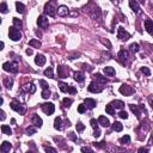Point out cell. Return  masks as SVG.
Here are the masks:
<instances>
[{"label":"cell","mask_w":153,"mask_h":153,"mask_svg":"<svg viewBox=\"0 0 153 153\" xmlns=\"http://www.w3.org/2000/svg\"><path fill=\"white\" fill-rule=\"evenodd\" d=\"M120 142H121V144H129V142H130V136H129V135H125V136H122L121 139H120Z\"/></svg>","instance_id":"obj_36"},{"label":"cell","mask_w":153,"mask_h":153,"mask_svg":"<svg viewBox=\"0 0 153 153\" xmlns=\"http://www.w3.org/2000/svg\"><path fill=\"white\" fill-rule=\"evenodd\" d=\"M57 14H59L60 17H67L69 14L68 7L65 6V5H60V6L57 7Z\"/></svg>","instance_id":"obj_12"},{"label":"cell","mask_w":153,"mask_h":153,"mask_svg":"<svg viewBox=\"0 0 153 153\" xmlns=\"http://www.w3.org/2000/svg\"><path fill=\"white\" fill-rule=\"evenodd\" d=\"M11 148H12V145L10 144L9 141H4L3 145H1V152H3V153H7V152H10Z\"/></svg>","instance_id":"obj_19"},{"label":"cell","mask_w":153,"mask_h":153,"mask_svg":"<svg viewBox=\"0 0 153 153\" xmlns=\"http://www.w3.org/2000/svg\"><path fill=\"white\" fill-rule=\"evenodd\" d=\"M85 111H86V105H85V104H80V105L78 106V113L79 114H84Z\"/></svg>","instance_id":"obj_44"},{"label":"cell","mask_w":153,"mask_h":153,"mask_svg":"<svg viewBox=\"0 0 153 153\" xmlns=\"http://www.w3.org/2000/svg\"><path fill=\"white\" fill-rule=\"evenodd\" d=\"M38 83H40L41 88L43 89V90H49V85H48V83L46 80H43V79H42V80H40Z\"/></svg>","instance_id":"obj_37"},{"label":"cell","mask_w":153,"mask_h":153,"mask_svg":"<svg viewBox=\"0 0 153 153\" xmlns=\"http://www.w3.org/2000/svg\"><path fill=\"white\" fill-rule=\"evenodd\" d=\"M0 114H1V121H4V120H5V113L1 110V113H0Z\"/></svg>","instance_id":"obj_55"},{"label":"cell","mask_w":153,"mask_h":153,"mask_svg":"<svg viewBox=\"0 0 153 153\" xmlns=\"http://www.w3.org/2000/svg\"><path fill=\"white\" fill-rule=\"evenodd\" d=\"M59 88H60V90L62 91V92H68V93H71V94H74V93H77V90H75L73 86H69V85H67V84H65V83H59Z\"/></svg>","instance_id":"obj_7"},{"label":"cell","mask_w":153,"mask_h":153,"mask_svg":"<svg viewBox=\"0 0 153 153\" xmlns=\"http://www.w3.org/2000/svg\"><path fill=\"white\" fill-rule=\"evenodd\" d=\"M35 62L38 66H43L44 63H46V56L42 55V54H37L36 57H35Z\"/></svg>","instance_id":"obj_16"},{"label":"cell","mask_w":153,"mask_h":153,"mask_svg":"<svg viewBox=\"0 0 153 153\" xmlns=\"http://www.w3.org/2000/svg\"><path fill=\"white\" fill-rule=\"evenodd\" d=\"M55 6H56V1H49L44 6V12L50 17H55V11H57V9Z\"/></svg>","instance_id":"obj_1"},{"label":"cell","mask_w":153,"mask_h":153,"mask_svg":"<svg viewBox=\"0 0 153 153\" xmlns=\"http://www.w3.org/2000/svg\"><path fill=\"white\" fill-rule=\"evenodd\" d=\"M50 90H43L42 91V97H43L44 99H48V98H49L50 97Z\"/></svg>","instance_id":"obj_42"},{"label":"cell","mask_w":153,"mask_h":153,"mask_svg":"<svg viewBox=\"0 0 153 153\" xmlns=\"http://www.w3.org/2000/svg\"><path fill=\"white\" fill-rule=\"evenodd\" d=\"M35 91H36V86L34 84H31V83L24 85V86H22V88L19 89L20 93H34Z\"/></svg>","instance_id":"obj_8"},{"label":"cell","mask_w":153,"mask_h":153,"mask_svg":"<svg viewBox=\"0 0 153 153\" xmlns=\"http://www.w3.org/2000/svg\"><path fill=\"white\" fill-rule=\"evenodd\" d=\"M130 50L133 53H137L139 50H140V47H139V44L137 43H132L130 44Z\"/></svg>","instance_id":"obj_38"},{"label":"cell","mask_w":153,"mask_h":153,"mask_svg":"<svg viewBox=\"0 0 153 153\" xmlns=\"http://www.w3.org/2000/svg\"><path fill=\"white\" fill-rule=\"evenodd\" d=\"M93 77L96 78V80H97V81H99L100 84H105V83H106L105 77H103V75L99 74V73H96V74H94Z\"/></svg>","instance_id":"obj_28"},{"label":"cell","mask_w":153,"mask_h":153,"mask_svg":"<svg viewBox=\"0 0 153 153\" xmlns=\"http://www.w3.org/2000/svg\"><path fill=\"white\" fill-rule=\"evenodd\" d=\"M113 129L115 132H121L122 129H123V126L121 125V122L116 121V122H114V123H113Z\"/></svg>","instance_id":"obj_31"},{"label":"cell","mask_w":153,"mask_h":153,"mask_svg":"<svg viewBox=\"0 0 153 153\" xmlns=\"http://www.w3.org/2000/svg\"><path fill=\"white\" fill-rule=\"evenodd\" d=\"M81 152L83 153H94L90 147H81Z\"/></svg>","instance_id":"obj_48"},{"label":"cell","mask_w":153,"mask_h":153,"mask_svg":"<svg viewBox=\"0 0 153 153\" xmlns=\"http://www.w3.org/2000/svg\"><path fill=\"white\" fill-rule=\"evenodd\" d=\"M90 123H91V127L93 129H98V121H96L94 119H91Z\"/></svg>","instance_id":"obj_45"},{"label":"cell","mask_w":153,"mask_h":153,"mask_svg":"<svg viewBox=\"0 0 153 153\" xmlns=\"http://www.w3.org/2000/svg\"><path fill=\"white\" fill-rule=\"evenodd\" d=\"M98 123H100V125L103 126V127H109L110 126V122H109V120L106 119L105 116H100L99 119H98Z\"/></svg>","instance_id":"obj_22"},{"label":"cell","mask_w":153,"mask_h":153,"mask_svg":"<svg viewBox=\"0 0 153 153\" xmlns=\"http://www.w3.org/2000/svg\"><path fill=\"white\" fill-rule=\"evenodd\" d=\"M16 9H17V12L18 13H24L25 12V6L22 3H19V1L16 3Z\"/></svg>","instance_id":"obj_30"},{"label":"cell","mask_w":153,"mask_h":153,"mask_svg":"<svg viewBox=\"0 0 153 153\" xmlns=\"http://www.w3.org/2000/svg\"><path fill=\"white\" fill-rule=\"evenodd\" d=\"M137 153H148V148H146V147H141V148H139V151H137Z\"/></svg>","instance_id":"obj_51"},{"label":"cell","mask_w":153,"mask_h":153,"mask_svg":"<svg viewBox=\"0 0 153 153\" xmlns=\"http://www.w3.org/2000/svg\"><path fill=\"white\" fill-rule=\"evenodd\" d=\"M31 121H32V123H34L36 127H41V126H42V123H43V122H42V119H41L38 115H36V114H34V115H32Z\"/></svg>","instance_id":"obj_17"},{"label":"cell","mask_w":153,"mask_h":153,"mask_svg":"<svg viewBox=\"0 0 153 153\" xmlns=\"http://www.w3.org/2000/svg\"><path fill=\"white\" fill-rule=\"evenodd\" d=\"M9 36L12 41H19L22 38V32L19 31V30H17L14 26H11L9 29Z\"/></svg>","instance_id":"obj_3"},{"label":"cell","mask_w":153,"mask_h":153,"mask_svg":"<svg viewBox=\"0 0 153 153\" xmlns=\"http://www.w3.org/2000/svg\"><path fill=\"white\" fill-rule=\"evenodd\" d=\"M48 24H49V22H48V18L46 16H40L37 18V25L40 28L46 29L48 26Z\"/></svg>","instance_id":"obj_11"},{"label":"cell","mask_w":153,"mask_h":153,"mask_svg":"<svg viewBox=\"0 0 153 153\" xmlns=\"http://www.w3.org/2000/svg\"><path fill=\"white\" fill-rule=\"evenodd\" d=\"M111 105H113L115 109H122V108L125 106V103H123L122 100H114L113 103H111Z\"/></svg>","instance_id":"obj_27"},{"label":"cell","mask_w":153,"mask_h":153,"mask_svg":"<svg viewBox=\"0 0 153 153\" xmlns=\"http://www.w3.org/2000/svg\"><path fill=\"white\" fill-rule=\"evenodd\" d=\"M13 20V24H14V26H17V28H22L23 26V23H22V20H20V19H18V18H13L12 19Z\"/></svg>","instance_id":"obj_39"},{"label":"cell","mask_w":153,"mask_h":153,"mask_svg":"<svg viewBox=\"0 0 153 153\" xmlns=\"http://www.w3.org/2000/svg\"><path fill=\"white\" fill-rule=\"evenodd\" d=\"M25 132H26V134L28 135H34L35 133H36V127H34V126H29Z\"/></svg>","instance_id":"obj_35"},{"label":"cell","mask_w":153,"mask_h":153,"mask_svg":"<svg viewBox=\"0 0 153 153\" xmlns=\"http://www.w3.org/2000/svg\"><path fill=\"white\" fill-rule=\"evenodd\" d=\"M7 11H9V9H7V4L6 3H1V5H0V12L1 13H7Z\"/></svg>","instance_id":"obj_40"},{"label":"cell","mask_w":153,"mask_h":153,"mask_svg":"<svg viewBox=\"0 0 153 153\" xmlns=\"http://www.w3.org/2000/svg\"><path fill=\"white\" fill-rule=\"evenodd\" d=\"M145 29L150 35H153V20L151 19H146L145 20Z\"/></svg>","instance_id":"obj_15"},{"label":"cell","mask_w":153,"mask_h":153,"mask_svg":"<svg viewBox=\"0 0 153 153\" xmlns=\"http://www.w3.org/2000/svg\"><path fill=\"white\" fill-rule=\"evenodd\" d=\"M100 134H102V133H100L99 129H94V133H93V136L94 137H99Z\"/></svg>","instance_id":"obj_52"},{"label":"cell","mask_w":153,"mask_h":153,"mask_svg":"<svg viewBox=\"0 0 153 153\" xmlns=\"http://www.w3.org/2000/svg\"><path fill=\"white\" fill-rule=\"evenodd\" d=\"M26 54L28 55H32V49H26Z\"/></svg>","instance_id":"obj_56"},{"label":"cell","mask_w":153,"mask_h":153,"mask_svg":"<svg viewBox=\"0 0 153 153\" xmlns=\"http://www.w3.org/2000/svg\"><path fill=\"white\" fill-rule=\"evenodd\" d=\"M84 129H85V126L83 125L81 122H78V123H77V130H78L79 133H80V132H83Z\"/></svg>","instance_id":"obj_47"},{"label":"cell","mask_w":153,"mask_h":153,"mask_svg":"<svg viewBox=\"0 0 153 153\" xmlns=\"http://www.w3.org/2000/svg\"><path fill=\"white\" fill-rule=\"evenodd\" d=\"M104 73L108 77H113V75H115V68L114 67H104Z\"/></svg>","instance_id":"obj_26"},{"label":"cell","mask_w":153,"mask_h":153,"mask_svg":"<svg viewBox=\"0 0 153 153\" xmlns=\"http://www.w3.org/2000/svg\"><path fill=\"white\" fill-rule=\"evenodd\" d=\"M102 42H103L104 44H106V46H108L109 48H111V44H110V42L108 40H102Z\"/></svg>","instance_id":"obj_54"},{"label":"cell","mask_w":153,"mask_h":153,"mask_svg":"<svg viewBox=\"0 0 153 153\" xmlns=\"http://www.w3.org/2000/svg\"><path fill=\"white\" fill-rule=\"evenodd\" d=\"M3 68L6 71V72H11V73H17L18 72V63L16 61L13 62H5L3 65Z\"/></svg>","instance_id":"obj_2"},{"label":"cell","mask_w":153,"mask_h":153,"mask_svg":"<svg viewBox=\"0 0 153 153\" xmlns=\"http://www.w3.org/2000/svg\"><path fill=\"white\" fill-rule=\"evenodd\" d=\"M69 137H71V139H72L74 142H77V141H78V137L74 135V133H69Z\"/></svg>","instance_id":"obj_53"},{"label":"cell","mask_w":153,"mask_h":153,"mask_svg":"<svg viewBox=\"0 0 153 153\" xmlns=\"http://www.w3.org/2000/svg\"><path fill=\"white\" fill-rule=\"evenodd\" d=\"M26 153H34V152H31V151H29V152H26Z\"/></svg>","instance_id":"obj_59"},{"label":"cell","mask_w":153,"mask_h":153,"mask_svg":"<svg viewBox=\"0 0 153 153\" xmlns=\"http://www.w3.org/2000/svg\"><path fill=\"white\" fill-rule=\"evenodd\" d=\"M148 102H150L151 106H152V108H153V100H152V98H151V97H150V98H148Z\"/></svg>","instance_id":"obj_57"},{"label":"cell","mask_w":153,"mask_h":153,"mask_svg":"<svg viewBox=\"0 0 153 153\" xmlns=\"http://www.w3.org/2000/svg\"><path fill=\"white\" fill-rule=\"evenodd\" d=\"M11 122H12V125H14V123H16V120L12 119V120H11Z\"/></svg>","instance_id":"obj_58"},{"label":"cell","mask_w":153,"mask_h":153,"mask_svg":"<svg viewBox=\"0 0 153 153\" xmlns=\"http://www.w3.org/2000/svg\"><path fill=\"white\" fill-rule=\"evenodd\" d=\"M88 90L90 91V92H92V93H100V92L103 91V86H100L97 81H92V83L89 85Z\"/></svg>","instance_id":"obj_6"},{"label":"cell","mask_w":153,"mask_h":153,"mask_svg":"<svg viewBox=\"0 0 153 153\" xmlns=\"http://www.w3.org/2000/svg\"><path fill=\"white\" fill-rule=\"evenodd\" d=\"M105 111L109 114V115L115 116V109H114V106L111 105V104H109V105H106V106H105Z\"/></svg>","instance_id":"obj_33"},{"label":"cell","mask_w":153,"mask_h":153,"mask_svg":"<svg viewBox=\"0 0 153 153\" xmlns=\"http://www.w3.org/2000/svg\"><path fill=\"white\" fill-rule=\"evenodd\" d=\"M94 146L99 147V148H103V147H105V141H103V142H96Z\"/></svg>","instance_id":"obj_50"},{"label":"cell","mask_w":153,"mask_h":153,"mask_svg":"<svg viewBox=\"0 0 153 153\" xmlns=\"http://www.w3.org/2000/svg\"><path fill=\"white\" fill-rule=\"evenodd\" d=\"M44 75H46V77H48V78H54L53 68H52V67H48V68L44 71Z\"/></svg>","instance_id":"obj_34"},{"label":"cell","mask_w":153,"mask_h":153,"mask_svg":"<svg viewBox=\"0 0 153 153\" xmlns=\"http://www.w3.org/2000/svg\"><path fill=\"white\" fill-rule=\"evenodd\" d=\"M119 116L121 117V119H123V120H127V119H128V114L126 113V111H123V110H122L121 113L119 114Z\"/></svg>","instance_id":"obj_49"},{"label":"cell","mask_w":153,"mask_h":153,"mask_svg":"<svg viewBox=\"0 0 153 153\" xmlns=\"http://www.w3.org/2000/svg\"><path fill=\"white\" fill-rule=\"evenodd\" d=\"M29 46L35 47V48H40L42 44H41V42L38 40H31V41H29Z\"/></svg>","instance_id":"obj_32"},{"label":"cell","mask_w":153,"mask_h":153,"mask_svg":"<svg viewBox=\"0 0 153 153\" xmlns=\"http://www.w3.org/2000/svg\"><path fill=\"white\" fill-rule=\"evenodd\" d=\"M120 92H121L122 94H125V96H130V94L134 92V90H133L129 85H122L121 88H120Z\"/></svg>","instance_id":"obj_13"},{"label":"cell","mask_w":153,"mask_h":153,"mask_svg":"<svg viewBox=\"0 0 153 153\" xmlns=\"http://www.w3.org/2000/svg\"><path fill=\"white\" fill-rule=\"evenodd\" d=\"M10 106H11V109H12V110H14V111H17V113H19L20 115H23V114L25 113V108L20 103H19L18 100H12L11 104H10Z\"/></svg>","instance_id":"obj_4"},{"label":"cell","mask_w":153,"mask_h":153,"mask_svg":"<svg viewBox=\"0 0 153 153\" xmlns=\"http://www.w3.org/2000/svg\"><path fill=\"white\" fill-rule=\"evenodd\" d=\"M117 37H119L120 40H122V41H128L129 38H130V34H128V32L126 31L125 28L120 26L119 32H117Z\"/></svg>","instance_id":"obj_9"},{"label":"cell","mask_w":153,"mask_h":153,"mask_svg":"<svg viewBox=\"0 0 153 153\" xmlns=\"http://www.w3.org/2000/svg\"><path fill=\"white\" fill-rule=\"evenodd\" d=\"M74 79L78 83H83L85 80V74L83 72H75L74 73Z\"/></svg>","instance_id":"obj_25"},{"label":"cell","mask_w":153,"mask_h":153,"mask_svg":"<svg viewBox=\"0 0 153 153\" xmlns=\"http://www.w3.org/2000/svg\"><path fill=\"white\" fill-rule=\"evenodd\" d=\"M129 108H130V110L135 114V115H136L137 119H139V117H140V109H142V106H140V108H139V105H134V104H130V105H129Z\"/></svg>","instance_id":"obj_20"},{"label":"cell","mask_w":153,"mask_h":153,"mask_svg":"<svg viewBox=\"0 0 153 153\" xmlns=\"http://www.w3.org/2000/svg\"><path fill=\"white\" fill-rule=\"evenodd\" d=\"M73 103V100L72 99H69V98H63V100H62V104L65 106H67V108H68V106H71V104Z\"/></svg>","instance_id":"obj_41"},{"label":"cell","mask_w":153,"mask_h":153,"mask_svg":"<svg viewBox=\"0 0 153 153\" xmlns=\"http://www.w3.org/2000/svg\"><path fill=\"white\" fill-rule=\"evenodd\" d=\"M57 74H59L60 78H67V75H68V69H67V67H65V66H59V67H57Z\"/></svg>","instance_id":"obj_14"},{"label":"cell","mask_w":153,"mask_h":153,"mask_svg":"<svg viewBox=\"0 0 153 153\" xmlns=\"http://www.w3.org/2000/svg\"><path fill=\"white\" fill-rule=\"evenodd\" d=\"M117 56H119V60L121 61L122 65H126V62H127V60H128V57H129V53L125 49H121Z\"/></svg>","instance_id":"obj_10"},{"label":"cell","mask_w":153,"mask_h":153,"mask_svg":"<svg viewBox=\"0 0 153 153\" xmlns=\"http://www.w3.org/2000/svg\"><path fill=\"white\" fill-rule=\"evenodd\" d=\"M44 150H46L47 153H57L55 148H53V147H50V146H46L44 147Z\"/></svg>","instance_id":"obj_46"},{"label":"cell","mask_w":153,"mask_h":153,"mask_svg":"<svg viewBox=\"0 0 153 153\" xmlns=\"http://www.w3.org/2000/svg\"><path fill=\"white\" fill-rule=\"evenodd\" d=\"M41 109L43 110L44 114L52 115V114H54V111H55V105H54L53 103H43V104H41Z\"/></svg>","instance_id":"obj_5"},{"label":"cell","mask_w":153,"mask_h":153,"mask_svg":"<svg viewBox=\"0 0 153 153\" xmlns=\"http://www.w3.org/2000/svg\"><path fill=\"white\" fill-rule=\"evenodd\" d=\"M62 120H61V117H56V119L54 120V128L57 129V130H61L62 129Z\"/></svg>","instance_id":"obj_23"},{"label":"cell","mask_w":153,"mask_h":153,"mask_svg":"<svg viewBox=\"0 0 153 153\" xmlns=\"http://www.w3.org/2000/svg\"><path fill=\"white\" fill-rule=\"evenodd\" d=\"M141 72L144 73L145 75H147V77H150L151 75V71L148 67H141Z\"/></svg>","instance_id":"obj_43"},{"label":"cell","mask_w":153,"mask_h":153,"mask_svg":"<svg viewBox=\"0 0 153 153\" xmlns=\"http://www.w3.org/2000/svg\"><path fill=\"white\" fill-rule=\"evenodd\" d=\"M1 132H3L4 134H6V135H11V134H12V129L10 128L9 126H6V125L1 126Z\"/></svg>","instance_id":"obj_29"},{"label":"cell","mask_w":153,"mask_h":153,"mask_svg":"<svg viewBox=\"0 0 153 153\" xmlns=\"http://www.w3.org/2000/svg\"><path fill=\"white\" fill-rule=\"evenodd\" d=\"M4 86L7 89H11L12 88V85H13V79L12 78H10V77H6V78H4Z\"/></svg>","instance_id":"obj_24"},{"label":"cell","mask_w":153,"mask_h":153,"mask_svg":"<svg viewBox=\"0 0 153 153\" xmlns=\"http://www.w3.org/2000/svg\"><path fill=\"white\" fill-rule=\"evenodd\" d=\"M85 105H88L89 109H93L94 106L97 105V100L92 99V98H86L85 99Z\"/></svg>","instance_id":"obj_18"},{"label":"cell","mask_w":153,"mask_h":153,"mask_svg":"<svg viewBox=\"0 0 153 153\" xmlns=\"http://www.w3.org/2000/svg\"><path fill=\"white\" fill-rule=\"evenodd\" d=\"M129 6H130V9L133 10L135 13H139V12H140V7H139V4H137L136 1H134V0H130V1H129Z\"/></svg>","instance_id":"obj_21"}]
</instances>
